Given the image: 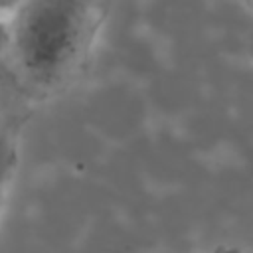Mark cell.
<instances>
[{
	"label": "cell",
	"instance_id": "2",
	"mask_svg": "<svg viewBox=\"0 0 253 253\" xmlns=\"http://www.w3.org/2000/svg\"><path fill=\"white\" fill-rule=\"evenodd\" d=\"M18 168V136L10 126H0V213L4 210Z\"/></svg>",
	"mask_w": 253,
	"mask_h": 253
},
{
	"label": "cell",
	"instance_id": "4",
	"mask_svg": "<svg viewBox=\"0 0 253 253\" xmlns=\"http://www.w3.org/2000/svg\"><path fill=\"white\" fill-rule=\"evenodd\" d=\"M213 253H243V251H239V249H233V247H219V249H215Z\"/></svg>",
	"mask_w": 253,
	"mask_h": 253
},
{
	"label": "cell",
	"instance_id": "5",
	"mask_svg": "<svg viewBox=\"0 0 253 253\" xmlns=\"http://www.w3.org/2000/svg\"><path fill=\"white\" fill-rule=\"evenodd\" d=\"M247 8H249V10H253V2H249V4H247Z\"/></svg>",
	"mask_w": 253,
	"mask_h": 253
},
{
	"label": "cell",
	"instance_id": "3",
	"mask_svg": "<svg viewBox=\"0 0 253 253\" xmlns=\"http://www.w3.org/2000/svg\"><path fill=\"white\" fill-rule=\"evenodd\" d=\"M6 45V18H0V51Z\"/></svg>",
	"mask_w": 253,
	"mask_h": 253
},
{
	"label": "cell",
	"instance_id": "1",
	"mask_svg": "<svg viewBox=\"0 0 253 253\" xmlns=\"http://www.w3.org/2000/svg\"><path fill=\"white\" fill-rule=\"evenodd\" d=\"M109 4L32 0L6 18L4 53L22 87L36 97L59 93L83 67L107 20Z\"/></svg>",
	"mask_w": 253,
	"mask_h": 253
}]
</instances>
